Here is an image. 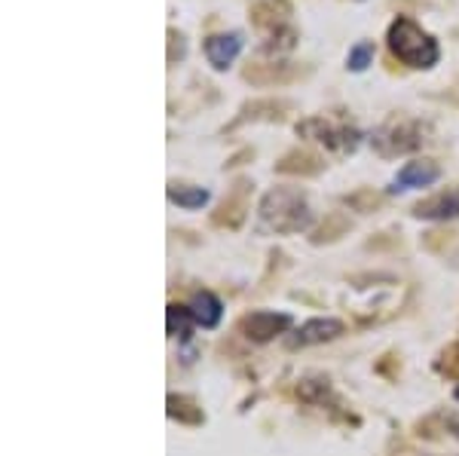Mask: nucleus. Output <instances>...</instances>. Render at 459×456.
<instances>
[{
  "label": "nucleus",
  "instance_id": "16",
  "mask_svg": "<svg viewBox=\"0 0 459 456\" xmlns=\"http://www.w3.org/2000/svg\"><path fill=\"white\" fill-rule=\"evenodd\" d=\"M298 395L309 404H325V399L331 395V383L325 377H307V380H300Z\"/></svg>",
  "mask_w": 459,
  "mask_h": 456
},
{
  "label": "nucleus",
  "instance_id": "8",
  "mask_svg": "<svg viewBox=\"0 0 459 456\" xmlns=\"http://www.w3.org/2000/svg\"><path fill=\"white\" fill-rule=\"evenodd\" d=\"M346 331V325L340 319H309L303 322L298 328V334L288 340V347H316V343H328V340H337L340 334Z\"/></svg>",
  "mask_w": 459,
  "mask_h": 456
},
{
  "label": "nucleus",
  "instance_id": "12",
  "mask_svg": "<svg viewBox=\"0 0 459 456\" xmlns=\"http://www.w3.org/2000/svg\"><path fill=\"white\" fill-rule=\"evenodd\" d=\"M166 325H169V334L172 337H181V340H190V331H194V315H190V306H181V304H169L166 310Z\"/></svg>",
  "mask_w": 459,
  "mask_h": 456
},
{
  "label": "nucleus",
  "instance_id": "6",
  "mask_svg": "<svg viewBox=\"0 0 459 456\" xmlns=\"http://www.w3.org/2000/svg\"><path fill=\"white\" fill-rule=\"evenodd\" d=\"M441 178V166L432 159H413L404 168H398V175L389 184V194H404V190H420V187H432Z\"/></svg>",
  "mask_w": 459,
  "mask_h": 456
},
{
  "label": "nucleus",
  "instance_id": "3",
  "mask_svg": "<svg viewBox=\"0 0 459 456\" xmlns=\"http://www.w3.org/2000/svg\"><path fill=\"white\" fill-rule=\"evenodd\" d=\"M429 126L423 120H411V116H392L371 135V144L380 157H402L413 153L426 144Z\"/></svg>",
  "mask_w": 459,
  "mask_h": 456
},
{
  "label": "nucleus",
  "instance_id": "4",
  "mask_svg": "<svg viewBox=\"0 0 459 456\" xmlns=\"http://www.w3.org/2000/svg\"><path fill=\"white\" fill-rule=\"evenodd\" d=\"M298 135L309 138V142H316V144H325L328 151H337V153H352L361 142V132L355 126L325 120V116H309V120L298 123Z\"/></svg>",
  "mask_w": 459,
  "mask_h": 456
},
{
  "label": "nucleus",
  "instance_id": "2",
  "mask_svg": "<svg viewBox=\"0 0 459 456\" xmlns=\"http://www.w3.org/2000/svg\"><path fill=\"white\" fill-rule=\"evenodd\" d=\"M257 215L266 230L279 233V237H294V233L313 227V209L298 187H273L270 194H264Z\"/></svg>",
  "mask_w": 459,
  "mask_h": 456
},
{
  "label": "nucleus",
  "instance_id": "15",
  "mask_svg": "<svg viewBox=\"0 0 459 456\" xmlns=\"http://www.w3.org/2000/svg\"><path fill=\"white\" fill-rule=\"evenodd\" d=\"M374 56H377L374 40H359L355 47H350V53H346V68H350L352 73L368 71L374 65Z\"/></svg>",
  "mask_w": 459,
  "mask_h": 456
},
{
  "label": "nucleus",
  "instance_id": "17",
  "mask_svg": "<svg viewBox=\"0 0 459 456\" xmlns=\"http://www.w3.org/2000/svg\"><path fill=\"white\" fill-rule=\"evenodd\" d=\"M435 371L450 380H459V343H454V347H447L441 352L438 362H435Z\"/></svg>",
  "mask_w": 459,
  "mask_h": 456
},
{
  "label": "nucleus",
  "instance_id": "13",
  "mask_svg": "<svg viewBox=\"0 0 459 456\" xmlns=\"http://www.w3.org/2000/svg\"><path fill=\"white\" fill-rule=\"evenodd\" d=\"M169 417L178 423H187V426H199L205 420L203 408H196V401L184 399V395H169Z\"/></svg>",
  "mask_w": 459,
  "mask_h": 456
},
{
  "label": "nucleus",
  "instance_id": "7",
  "mask_svg": "<svg viewBox=\"0 0 459 456\" xmlns=\"http://www.w3.org/2000/svg\"><path fill=\"white\" fill-rule=\"evenodd\" d=\"M242 47H246V40H242L239 31H221V34H212L203 49H205V58H209V65L214 71H227L230 65L239 58Z\"/></svg>",
  "mask_w": 459,
  "mask_h": 456
},
{
  "label": "nucleus",
  "instance_id": "18",
  "mask_svg": "<svg viewBox=\"0 0 459 456\" xmlns=\"http://www.w3.org/2000/svg\"><path fill=\"white\" fill-rule=\"evenodd\" d=\"M454 395H456V401H459V386H456V392H454Z\"/></svg>",
  "mask_w": 459,
  "mask_h": 456
},
{
  "label": "nucleus",
  "instance_id": "14",
  "mask_svg": "<svg viewBox=\"0 0 459 456\" xmlns=\"http://www.w3.org/2000/svg\"><path fill=\"white\" fill-rule=\"evenodd\" d=\"M279 172H294V175H316L322 168V159L313 157V153H303V151H291L282 163L276 166Z\"/></svg>",
  "mask_w": 459,
  "mask_h": 456
},
{
  "label": "nucleus",
  "instance_id": "10",
  "mask_svg": "<svg viewBox=\"0 0 459 456\" xmlns=\"http://www.w3.org/2000/svg\"><path fill=\"white\" fill-rule=\"evenodd\" d=\"M190 315L199 328H218L221 315H224V304H221L218 294L212 291H199L194 300H190Z\"/></svg>",
  "mask_w": 459,
  "mask_h": 456
},
{
  "label": "nucleus",
  "instance_id": "5",
  "mask_svg": "<svg viewBox=\"0 0 459 456\" xmlns=\"http://www.w3.org/2000/svg\"><path fill=\"white\" fill-rule=\"evenodd\" d=\"M291 328V315L288 313H273V310H257L242 319V334L255 343H270L273 337L285 334Z\"/></svg>",
  "mask_w": 459,
  "mask_h": 456
},
{
  "label": "nucleus",
  "instance_id": "9",
  "mask_svg": "<svg viewBox=\"0 0 459 456\" xmlns=\"http://www.w3.org/2000/svg\"><path fill=\"white\" fill-rule=\"evenodd\" d=\"M413 218L420 220H454L459 218V187L441 190L429 200L413 205Z\"/></svg>",
  "mask_w": 459,
  "mask_h": 456
},
{
  "label": "nucleus",
  "instance_id": "11",
  "mask_svg": "<svg viewBox=\"0 0 459 456\" xmlns=\"http://www.w3.org/2000/svg\"><path fill=\"white\" fill-rule=\"evenodd\" d=\"M209 200H212V194L205 187H178V184L169 187V202L181 205V209H187V211L203 209Z\"/></svg>",
  "mask_w": 459,
  "mask_h": 456
},
{
  "label": "nucleus",
  "instance_id": "1",
  "mask_svg": "<svg viewBox=\"0 0 459 456\" xmlns=\"http://www.w3.org/2000/svg\"><path fill=\"white\" fill-rule=\"evenodd\" d=\"M386 47L398 62L413 71L435 68L441 58L438 40H435V37L411 16H395V22H392L389 31H386Z\"/></svg>",
  "mask_w": 459,
  "mask_h": 456
}]
</instances>
